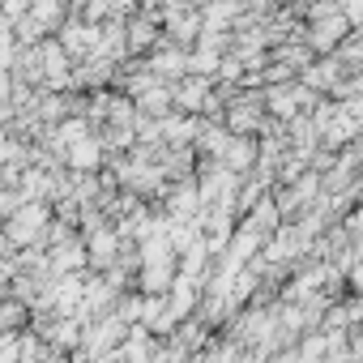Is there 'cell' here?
I'll list each match as a JSON object with an SVG mask.
<instances>
[{"label": "cell", "mask_w": 363, "mask_h": 363, "mask_svg": "<svg viewBox=\"0 0 363 363\" xmlns=\"http://www.w3.org/2000/svg\"><path fill=\"white\" fill-rule=\"evenodd\" d=\"M65 162H69V171H77V175L99 171V167H103V137H86V141H77L73 150H65Z\"/></svg>", "instance_id": "7a4b0ae2"}, {"label": "cell", "mask_w": 363, "mask_h": 363, "mask_svg": "<svg viewBox=\"0 0 363 363\" xmlns=\"http://www.w3.org/2000/svg\"><path fill=\"white\" fill-rule=\"evenodd\" d=\"M52 231V210L43 201H22L13 218H5V244L9 248H30V244H48Z\"/></svg>", "instance_id": "6da1fadb"}, {"label": "cell", "mask_w": 363, "mask_h": 363, "mask_svg": "<svg viewBox=\"0 0 363 363\" xmlns=\"http://www.w3.org/2000/svg\"><path fill=\"white\" fill-rule=\"evenodd\" d=\"M350 282H354V286L363 291V269H354V278H350Z\"/></svg>", "instance_id": "5b68a950"}, {"label": "cell", "mask_w": 363, "mask_h": 363, "mask_svg": "<svg viewBox=\"0 0 363 363\" xmlns=\"http://www.w3.org/2000/svg\"><path fill=\"white\" fill-rule=\"evenodd\" d=\"M120 252V235L111 227H94L86 240V265H111Z\"/></svg>", "instance_id": "3957f363"}, {"label": "cell", "mask_w": 363, "mask_h": 363, "mask_svg": "<svg viewBox=\"0 0 363 363\" xmlns=\"http://www.w3.org/2000/svg\"><path fill=\"white\" fill-rule=\"evenodd\" d=\"M30 18H35L48 35H60V26L69 22V13H65L60 5H52V0H35V5H30Z\"/></svg>", "instance_id": "277c9868"}]
</instances>
